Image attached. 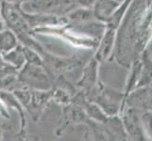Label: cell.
<instances>
[{"mask_svg": "<svg viewBox=\"0 0 152 141\" xmlns=\"http://www.w3.org/2000/svg\"><path fill=\"white\" fill-rule=\"evenodd\" d=\"M115 35H116L115 29L107 27L101 39L98 40L96 51L94 57L99 63L105 62L113 56L115 43Z\"/></svg>", "mask_w": 152, "mask_h": 141, "instance_id": "10", "label": "cell"}, {"mask_svg": "<svg viewBox=\"0 0 152 141\" xmlns=\"http://www.w3.org/2000/svg\"><path fill=\"white\" fill-rule=\"evenodd\" d=\"M87 121V115L80 104L71 102L65 106H61V115L56 129V135L61 137L68 131V129L85 124Z\"/></svg>", "mask_w": 152, "mask_h": 141, "instance_id": "5", "label": "cell"}, {"mask_svg": "<svg viewBox=\"0 0 152 141\" xmlns=\"http://www.w3.org/2000/svg\"><path fill=\"white\" fill-rule=\"evenodd\" d=\"M76 7H77L76 0H28L21 6L27 12L48 13L59 16H65Z\"/></svg>", "mask_w": 152, "mask_h": 141, "instance_id": "4", "label": "cell"}, {"mask_svg": "<svg viewBox=\"0 0 152 141\" xmlns=\"http://www.w3.org/2000/svg\"><path fill=\"white\" fill-rule=\"evenodd\" d=\"M1 1H4L6 3H9V4L16 5V6H22V5L26 1H28V0H1ZM1 1H0V2H1Z\"/></svg>", "mask_w": 152, "mask_h": 141, "instance_id": "20", "label": "cell"}, {"mask_svg": "<svg viewBox=\"0 0 152 141\" xmlns=\"http://www.w3.org/2000/svg\"><path fill=\"white\" fill-rule=\"evenodd\" d=\"M4 28H6V25H5V22H4V20H3L1 12H0V30H2Z\"/></svg>", "mask_w": 152, "mask_h": 141, "instance_id": "21", "label": "cell"}, {"mask_svg": "<svg viewBox=\"0 0 152 141\" xmlns=\"http://www.w3.org/2000/svg\"><path fill=\"white\" fill-rule=\"evenodd\" d=\"M52 87L48 90H38L30 88V98L25 110L27 111L33 121H38L45 110L52 102Z\"/></svg>", "mask_w": 152, "mask_h": 141, "instance_id": "6", "label": "cell"}, {"mask_svg": "<svg viewBox=\"0 0 152 141\" xmlns=\"http://www.w3.org/2000/svg\"><path fill=\"white\" fill-rule=\"evenodd\" d=\"M0 98L5 103V106L8 107V109H13L19 116L20 121V128L19 132L17 134V137L20 139H26L27 137V117H26V110L24 106L21 104V103L18 101V99L14 96V94L12 91H1L0 90Z\"/></svg>", "mask_w": 152, "mask_h": 141, "instance_id": "9", "label": "cell"}, {"mask_svg": "<svg viewBox=\"0 0 152 141\" xmlns=\"http://www.w3.org/2000/svg\"><path fill=\"white\" fill-rule=\"evenodd\" d=\"M3 60L7 64L12 66L16 70H20L26 64V59L23 52V45L19 43L14 49L10 50L7 53L1 54Z\"/></svg>", "mask_w": 152, "mask_h": 141, "instance_id": "14", "label": "cell"}, {"mask_svg": "<svg viewBox=\"0 0 152 141\" xmlns=\"http://www.w3.org/2000/svg\"><path fill=\"white\" fill-rule=\"evenodd\" d=\"M65 18L69 25H80L96 19L93 9L84 7H76L65 14Z\"/></svg>", "mask_w": 152, "mask_h": 141, "instance_id": "13", "label": "cell"}, {"mask_svg": "<svg viewBox=\"0 0 152 141\" xmlns=\"http://www.w3.org/2000/svg\"><path fill=\"white\" fill-rule=\"evenodd\" d=\"M143 123L145 125L146 130L152 134V114L145 113L143 116Z\"/></svg>", "mask_w": 152, "mask_h": 141, "instance_id": "18", "label": "cell"}, {"mask_svg": "<svg viewBox=\"0 0 152 141\" xmlns=\"http://www.w3.org/2000/svg\"><path fill=\"white\" fill-rule=\"evenodd\" d=\"M0 12H1L6 27L12 30L16 34L18 39L27 35H35L34 31L31 29L24 16L21 6L1 1L0 2Z\"/></svg>", "mask_w": 152, "mask_h": 141, "instance_id": "3", "label": "cell"}, {"mask_svg": "<svg viewBox=\"0 0 152 141\" xmlns=\"http://www.w3.org/2000/svg\"><path fill=\"white\" fill-rule=\"evenodd\" d=\"M18 70L6 62L0 64V90L1 91H13L20 87L17 80Z\"/></svg>", "mask_w": 152, "mask_h": 141, "instance_id": "11", "label": "cell"}, {"mask_svg": "<svg viewBox=\"0 0 152 141\" xmlns=\"http://www.w3.org/2000/svg\"><path fill=\"white\" fill-rule=\"evenodd\" d=\"M114 1H116V2H118V3L120 4V3H122V2L124 1V0H114Z\"/></svg>", "mask_w": 152, "mask_h": 141, "instance_id": "23", "label": "cell"}, {"mask_svg": "<svg viewBox=\"0 0 152 141\" xmlns=\"http://www.w3.org/2000/svg\"><path fill=\"white\" fill-rule=\"evenodd\" d=\"M17 80L21 87L38 90H48L52 87L48 72L44 66L26 63L18 71Z\"/></svg>", "mask_w": 152, "mask_h": 141, "instance_id": "2", "label": "cell"}, {"mask_svg": "<svg viewBox=\"0 0 152 141\" xmlns=\"http://www.w3.org/2000/svg\"><path fill=\"white\" fill-rule=\"evenodd\" d=\"M2 133H3V126L1 124V121H0V140L2 139Z\"/></svg>", "mask_w": 152, "mask_h": 141, "instance_id": "22", "label": "cell"}, {"mask_svg": "<svg viewBox=\"0 0 152 141\" xmlns=\"http://www.w3.org/2000/svg\"><path fill=\"white\" fill-rule=\"evenodd\" d=\"M77 7H84V8H90L92 9L96 0H76Z\"/></svg>", "mask_w": 152, "mask_h": 141, "instance_id": "19", "label": "cell"}, {"mask_svg": "<svg viewBox=\"0 0 152 141\" xmlns=\"http://www.w3.org/2000/svg\"><path fill=\"white\" fill-rule=\"evenodd\" d=\"M72 94L64 88L52 87V102L60 104V106H65L72 102Z\"/></svg>", "mask_w": 152, "mask_h": 141, "instance_id": "16", "label": "cell"}, {"mask_svg": "<svg viewBox=\"0 0 152 141\" xmlns=\"http://www.w3.org/2000/svg\"><path fill=\"white\" fill-rule=\"evenodd\" d=\"M98 68L99 62L95 59L89 60L87 63L83 66L81 74L76 82V87L77 90H80L86 93V95L91 92L98 84Z\"/></svg>", "mask_w": 152, "mask_h": 141, "instance_id": "7", "label": "cell"}, {"mask_svg": "<svg viewBox=\"0 0 152 141\" xmlns=\"http://www.w3.org/2000/svg\"><path fill=\"white\" fill-rule=\"evenodd\" d=\"M23 52L26 59V63L44 66L43 57H42V56L38 52L34 51L33 49H30L28 47H26L24 45H23Z\"/></svg>", "mask_w": 152, "mask_h": 141, "instance_id": "17", "label": "cell"}, {"mask_svg": "<svg viewBox=\"0 0 152 141\" xmlns=\"http://www.w3.org/2000/svg\"><path fill=\"white\" fill-rule=\"evenodd\" d=\"M23 12L26 20L33 31L38 28L58 27V25H64L68 24L65 16H59V15L48 13L27 12L24 9Z\"/></svg>", "mask_w": 152, "mask_h": 141, "instance_id": "8", "label": "cell"}, {"mask_svg": "<svg viewBox=\"0 0 152 141\" xmlns=\"http://www.w3.org/2000/svg\"><path fill=\"white\" fill-rule=\"evenodd\" d=\"M19 40L12 30L10 28H4L0 30V54L14 49L19 44Z\"/></svg>", "mask_w": 152, "mask_h": 141, "instance_id": "15", "label": "cell"}, {"mask_svg": "<svg viewBox=\"0 0 152 141\" xmlns=\"http://www.w3.org/2000/svg\"><path fill=\"white\" fill-rule=\"evenodd\" d=\"M41 56L43 57L44 67L48 72L51 82L53 78L62 75L76 84L84 66L80 59H78L76 56H58L49 53L46 50Z\"/></svg>", "mask_w": 152, "mask_h": 141, "instance_id": "1", "label": "cell"}, {"mask_svg": "<svg viewBox=\"0 0 152 141\" xmlns=\"http://www.w3.org/2000/svg\"><path fill=\"white\" fill-rule=\"evenodd\" d=\"M118 6L119 3L114 0H96L92 8L94 16L97 21L107 25Z\"/></svg>", "mask_w": 152, "mask_h": 141, "instance_id": "12", "label": "cell"}]
</instances>
